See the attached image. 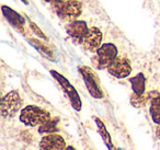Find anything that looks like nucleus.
<instances>
[{"instance_id":"nucleus-7","label":"nucleus","mask_w":160,"mask_h":150,"mask_svg":"<svg viewBox=\"0 0 160 150\" xmlns=\"http://www.w3.org/2000/svg\"><path fill=\"white\" fill-rule=\"evenodd\" d=\"M82 3L79 0H67L65 5L57 11L58 16L65 22L70 23L78 20L82 13Z\"/></svg>"},{"instance_id":"nucleus-16","label":"nucleus","mask_w":160,"mask_h":150,"mask_svg":"<svg viewBox=\"0 0 160 150\" xmlns=\"http://www.w3.org/2000/svg\"><path fill=\"white\" fill-rule=\"evenodd\" d=\"M58 124H59V118H58V117H54V118L52 117L49 121H47L46 123H44L43 125H41L40 127H38V132L42 135L57 132L58 130H59Z\"/></svg>"},{"instance_id":"nucleus-22","label":"nucleus","mask_w":160,"mask_h":150,"mask_svg":"<svg viewBox=\"0 0 160 150\" xmlns=\"http://www.w3.org/2000/svg\"><path fill=\"white\" fill-rule=\"evenodd\" d=\"M21 1H22L24 5H28V3H29V2H28V0H21Z\"/></svg>"},{"instance_id":"nucleus-8","label":"nucleus","mask_w":160,"mask_h":150,"mask_svg":"<svg viewBox=\"0 0 160 150\" xmlns=\"http://www.w3.org/2000/svg\"><path fill=\"white\" fill-rule=\"evenodd\" d=\"M102 38L103 34L101 30L97 27H91L88 30L81 45L86 51L90 52V53H96L102 45Z\"/></svg>"},{"instance_id":"nucleus-4","label":"nucleus","mask_w":160,"mask_h":150,"mask_svg":"<svg viewBox=\"0 0 160 150\" xmlns=\"http://www.w3.org/2000/svg\"><path fill=\"white\" fill-rule=\"evenodd\" d=\"M78 71L82 77L83 82H85L86 88H87L89 94L94 99H103L104 93H103V90L100 84V80H99L98 76L96 75V72L88 66L78 67Z\"/></svg>"},{"instance_id":"nucleus-21","label":"nucleus","mask_w":160,"mask_h":150,"mask_svg":"<svg viewBox=\"0 0 160 150\" xmlns=\"http://www.w3.org/2000/svg\"><path fill=\"white\" fill-rule=\"evenodd\" d=\"M65 150H77L75 147H72V146H67L66 148H65Z\"/></svg>"},{"instance_id":"nucleus-18","label":"nucleus","mask_w":160,"mask_h":150,"mask_svg":"<svg viewBox=\"0 0 160 150\" xmlns=\"http://www.w3.org/2000/svg\"><path fill=\"white\" fill-rule=\"evenodd\" d=\"M28 19V18H27ZM28 21H29V25H30V28H31V30L32 31L35 33V35L36 36H38L40 38H43V40H45V41H47L48 38H47V36L45 35L44 33H43V31L40 29V28L38 27V24L36 23H34V22H32L30 19H28Z\"/></svg>"},{"instance_id":"nucleus-11","label":"nucleus","mask_w":160,"mask_h":150,"mask_svg":"<svg viewBox=\"0 0 160 150\" xmlns=\"http://www.w3.org/2000/svg\"><path fill=\"white\" fill-rule=\"evenodd\" d=\"M1 11H2V14L6 18V20L9 22V24L13 29H16L17 31L21 32V33L24 32L23 28H24L25 24V19L21 14H19L18 12L14 11L13 9H11L8 6H2L1 7Z\"/></svg>"},{"instance_id":"nucleus-6","label":"nucleus","mask_w":160,"mask_h":150,"mask_svg":"<svg viewBox=\"0 0 160 150\" xmlns=\"http://www.w3.org/2000/svg\"><path fill=\"white\" fill-rule=\"evenodd\" d=\"M108 72L114 78L118 79H124L129 77L132 73V64L131 60L124 56H118L113 62L110 64V66L107 68Z\"/></svg>"},{"instance_id":"nucleus-20","label":"nucleus","mask_w":160,"mask_h":150,"mask_svg":"<svg viewBox=\"0 0 160 150\" xmlns=\"http://www.w3.org/2000/svg\"><path fill=\"white\" fill-rule=\"evenodd\" d=\"M156 136H157L158 139H160V125H157V128H156Z\"/></svg>"},{"instance_id":"nucleus-24","label":"nucleus","mask_w":160,"mask_h":150,"mask_svg":"<svg viewBox=\"0 0 160 150\" xmlns=\"http://www.w3.org/2000/svg\"><path fill=\"white\" fill-rule=\"evenodd\" d=\"M115 150H124V149H122V148H118V149H115Z\"/></svg>"},{"instance_id":"nucleus-5","label":"nucleus","mask_w":160,"mask_h":150,"mask_svg":"<svg viewBox=\"0 0 160 150\" xmlns=\"http://www.w3.org/2000/svg\"><path fill=\"white\" fill-rule=\"evenodd\" d=\"M118 56V49L113 43H103L96 52V56L92 58L93 64L99 69H105Z\"/></svg>"},{"instance_id":"nucleus-1","label":"nucleus","mask_w":160,"mask_h":150,"mask_svg":"<svg viewBox=\"0 0 160 150\" xmlns=\"http://www.w3.org/2000/svg\"><path fill=\"white\" fill-rule=\"evenodd\" d=\"M52 118L51 113L38 105H27L23 108L19 115V119L28 127H40Z\"/></svg>"},{"instance_id":"nucleus-23","label":"nucleus","mask_w":160,"mask_h":150,"mask_svg":"<svg viewBox=\"0 0 160 150\" xmlns=\"http://www.w3.org/2000/svg\"><path fill=\"white\" fill-rule=\"evenodd\" d=\"M43 1H45V2H51V0H43Z\"/></svg>"},{"instance_id":"nucleus-14","label":"nucleus","mask_w":160,"mask_h":150,"mask_svg":"<svg viewBox=\"0 0 160 150\" xmlns=\"http://www.w3.org/2000/svg\"><path fill=\"white\" fill-rule=\"evenodd\" d=\"M29 43L34 48H36V51H38L43 57L47 58L48 60H54V62L56 60V57H55V55H54V52L52 51V48H49V47L47 46L46 44H44L42 41L36 40V38H30Z\"/></svg>"},{"instance_id":"nucleus-15","label":"nucleus","mask_w":160,"mask_h":150,"mask_svg":"<svg viewBox=\"0 0 160 150\" xmlns=\"http://www.w3.org/2000/svg\"><path fill=\"white\" fill-rule=\"evenodd\" d=\"M150 106H149V114L156 125H160V95L152 98L149 100Z\"/></svg>"},{"instance_id":"nucleus-3","label":"nucleus","mask_w":160,"mask_h":150,"mask_svg":"<svg viewBox=\"0 0 160 150\" xmlns=\"http://www.w3.org/2000/svg\"><path fill=\"white\" fill-rule=\"evenodd\" d=\"M49 72H51L52 77L56 80V82L59 84V87L65 92V94L67 95L69 102H70L71 108H72L75 111H77V112H80L81 108H82V101H81V99H80L79 93H78V91L76 90L75 87L70 83V81H69L64 75L59 73L58 71L51 70Z\"/></svg>"},{"instance_id":"nucleus-10","label":"nucleus","mask_w":160,"mask_h":150,"mask_svg":"<svg viewBox=\"0 0 160 150\" xmlns=\"http://www.w3.org/2000/svg\"><path fill=\"white\" fill-rule=\"evenodd\" d=\"M88 30H89V28H88L87 22L82 20H76L66 25L67 34L72 38L73 42L78 43V44H82V41L87 34Z\"/></svg>"},{"instance_id":"nucleus-13","label":"nucleus","mask_w":160,"mask_h":150,"mask_svg":"<svg viewBox=\"0 0 160 150\" xmlns=\"http://www.w3.org/2000/svg\"><path fill=\"white\" fill-rule=\"evenodd\" d=\"M129 83H131L133 93L136 94L146 93V77L142 72H139L134 77L129 78Z\"/></svg>"},{"instance_id":"nucleus-19","label":"nucleus","mask_w":160,"mask_h":150,"mask_svg":"<svg viewBox=\"0 0 160 150\" xmlns=\"http://www.w3.org/2000/svg\"><path fill=\"white\" fill-rule=\"evenodd\" d=\"M67 0H51V6L54 8V10H55L56 12L58 11V10L60 9V8L62 7V6L65 5V2H66Z\"/></svg>"},{"instance_id":"nucleus-2","label":"nucleus","mask_w":160,"mask_h":150,"mask_svg":"<svg viewBox=\"0 0 160 150\" xmlns=\"http://www.w3.org/2000/svg\"><path fill=\"white\" fill-rule=\"evenodd\" d=\"M22 98L18 90H11L1 99L0 112L3 118H12L22 110Z\"/></svg>"},{"instance_id":"nucleus-12","label":"nucleus","mask_w":160,"mask_h":150,"mask_svg":"<svg viewBox=\"0 0 160 150\" xmlns=\"http://www.w3.org/2000/svg\"><path fill=\"white\" fill-rule=\"evenodd\" d=\"M93 119H94V123H96V125H97V128H98L99 135L101 136V138H102L104 145L107 146V148L109 150H115V147H114V145H113V141H112V137H111V135H110V132H108L104 123L97 116H93Z\"/></svg>"},{"instance_id":"nucleus-9","label":"nucleus","mask_w":160,"mask_h":150,"mask_svg":"<svg viewBox=\"0 0 160 150\" xmlns=\"http://www.w3.org/2000/svg\"><path fill=\"white\" fill-rule=\"evenodd\" d=\"M66 147L65 139L57 132L44 135L38 143L40 150H65Z\"/></svg>"},{"instance_id":"nucleus-17","label":"nucleus","mask_w":160,"mask_h":150,"mask_svg":"<svg viewBox=\"0 0 160 150\" xmlns=\"http://www.w3.org/2000/svg\"><path fill=\"white\" fill-rule=\"evenodd\" d=\"M148 93H144V94H136V93H132L131 95V104L136 108H142L148 102Z\"/></svg>"}]
</instances>
